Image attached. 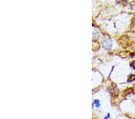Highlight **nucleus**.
Returning a JSON list of instances; mask_svg holds the SVG:
<instances>
[{
    "instance_id": "1",
    "label": "nucleus",
    "mask_w": 135,
    "mask_h": 119,
    "mask_svg": "<svg viewBox=\"0 0 135 119\" xmlns=\"http://www.w3.org/2000/svg\"><path fill=\"white\" fill-rule=\"evenodd\" d=\"M94 105H95L97 108H99V107L100 106V101H99V100H97V99L95 100V101H94V102H93V104H92V106H93L92 107H93V108H94Z\"/></svg>"
},
{
    "instance_id": "2",
    "label": "nucleus",
    "mask_w": 135,
    "mask_h": 119,
    "mask_svg": "<svg viewBox=\"0 0 135 119\" xmlns=\"http://www.w3.org/2000/svg\"><path fill=\"white\" fill-rule=\"evenodd\" d=\"M130 66H131L132 68L134 69L135 70V61H132V62L130 63Z\"/></svg>"
},
{
    "instance_id": "3",
    "label": "nucleus",
    "mask_w": 135,
    "mask_h": 119,
    "mask_svg": "<svg viewBox=\"0 0 135 119\" xmlns=\"http://www.w3.org/2000/svg\"><path fill=\"white\" fill-rule=\"evenodd\" d=\"M110 117V113H108V114L106 115V116H105V117H104V119H109Z\"/></svg>"
}]
</instances>
